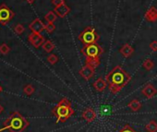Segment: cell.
Returning a JSON list of instances; mask_svg holds the SVG:
<instances>
[{"label": "cell", "instance_id": "cell-1", "mask_svg": "<svg viewBox=\"0 0 157 132\" xmlns=\"http://www.w3.org/2000/svg\"><path fill=\"white\" fill-rule=\"evenodd\" d=\"M130 80V75L122 69L121 66L115 67L105 77L109 91L113 94L118 93L124 87L128 84Z\"/></svg>", "mask_w": 157, "mask_h": 132}, {"label": "cell", "instance_id": "cell-2", "mask_svg": "<svg viewBox=\"0 0 157 132\" xmlns=\"http://www.w3.org/2000/svg\"><path fill=\"white\" fill-rule=\"evenodd\" d=\"M75 113L74 109L72 108L71 103L68 99L63 98L57 105L52 110V114L56 116V123H64L68 118H70L71 115H73Z\"/></svg>", "mask_w": 157, "mask_h": 132}, {"label": "cell", "instance_id": "cell-3", "mask_svg": "<svg viewBox=\"0 0 157 132\" xmlns=\"http://www.w3.org/2000/svg\"><path fill=\"white\" fill-rule=\"evenodd\" d=\"M28 126V121L19 113H14L4 124L5 128L11 132H22Z\"/></svg>", "mask_w": 157, "mask_h": 132}, {"label": "cell", "instance_id": "cell-4", "mask_svg": "<svg viewBox=\"0 0 157 132\" xmlns=\"http://www.w3.org/2000/svg\"><path fill=\"white\" fill-rule=\"evenodd\" d=\"M78 40H80L84 45H87V44L97 43V41L99 40V36L96 33L94 28L87 27L81 32L80 35H78Z\"/></svg>", "mask_w": 157, "mask_h": 132}, {"label": "cell", "instance_id": "cell-5", "mask_svg": "<svg viewBox=\"0 0 157 132\" xmlns=\"http://www.w3.org/2000/svg\"><path fill=\"white\" fill-rule=\"evenodd\" d=\"M82 53L87 57H100V55L104 53V49L97 43H92L84 45L82 49Z\"/></svg>", "mask_w": 157, "mask_h": 132}, {"label": "cell", "instance_id": "cell-6", "mask_svg": "<svg viewBox=\"0 0 157 132\" xmlns=\"http://www.w3.org/2000/svg\"><path fill=\"white\" fill-rule=\"evenodd\" d=\"M13 17H14V13L10 8H8L6 5L0 6V23L5 25L10 20H12Z\"/></svg>", "mask_w": 157, "mask_h": 132}, {"label": "cell", "instance_id": "cell-7", "mask_svg": "<svg viewBox=\"0 0 157 132\" xmlns=\"http://www.w3.org/2000/svg\"><path fill=\"white\" fill-rule=\"evenodd\" d=\"M28 40H29V42L31 43V44H32L34 48H39V47L42 46V45L44 44V43L45 42L44 36L41 35V33H34V32H32V33L29 35Z\"/></svg>", "mask_w": 157, "mask_h": 132}, {"label": "cell", "instance_id": "cell-8", "mask_svg": "<svg viewBox=\"0 0 157 132\" xmlns=\"http://www.w3.org/2000/svg\"><path fill=\"white\" fill-rule=\"evenodd\" d=\"M94 73H95V69L91 67V66L85 64L84 67H82L80 71H78V74H80L85 81H90L94 76Z\"/></svg>", "mask_w": 157, "mask_h": 132}, {"label": "cell", "instance_id": "cell-9", "mask_svg": "<svg viewBox=\"0 0 157 132\" xmlns=\"http://www.w3.org/2000/svg\"><path fill=\"white\" fill-rule=\"evenodd\" d=\"M29 28L32 31V32L41 33L43 31L45 30V25L40 19H35L34 21H33V22H31V24L29 25Z\"/></svg>", "mask_w": 157, "mask_h": 132}, {"label": "cell", "instance_id": "cell-10", "mask_svg": "<svg viewBox=\"0 0 157 132\" xmlns=\"http://www.w3.org/2000/svg\"><path fill=\"white\" fill-rule=\"evenodd\" d=\"M96 112L94 111V108L92 107H89V108H86L82 111V117L87 122V123H92L93 121L95 120L96 118Z\"/></svg>", "mask_w": 157, "mask_h": 132}, {"label": "cell", "instance_id": "cell-11", "mask_svg": "<svg viewBox=\"0 0 157 132\" xmlns=\"http://www.w3.org/2000/svg\"><path fill=\"white\" fill-rule=\"evenodd\" d=\"M141 93H142L145 97H147L148 99H151V98H153V97L156 95L157 90H156V88H155L152 84L148 83L147 85H145V86L142 88Z\"/></svg>", "mask_w": 157, "mask_h": 132}, {"label": "cell", "instance_id": "cell-12", "mask_svg": "<svg viewBox=\"0 0 157 132\" xmlns=\"http://www.w3.org/2000/svg\"><path fill=\"white\" fill-rule=\"evenodd\" d=\"M55 13L60 17V18H65L69 12H70V8L68 6H67L66 4H63L61 6H58V7H56L55 8Z\"/></svg>", "mask_w": 157, "mask_h": 132}, {"label": "cell", "instance_id": "cell-13", "mask_svg": "<svg viewBox=\"0 0 157 132\" xmlns=\"http://www.w3.org/2000/svg\"><path fill=\"white\" fill-rule=\"evenodd\" d=\"M145 20L149 22H155L157 21V9L151 7L145 13Z\"/></svg>", "mask_w": 157, "mask_h": 132}, {"label": "cell", "instance_id": "cell-14", "mask_svg": "<svg viewBox=\"0 0 157 132\" xmlns=\"http://www.w3.org/2000/svg\"><path fill=\"white\" fill-rule=\"evenodd\" d=\"M94 88L95 89L96 92H104L105 89H106V86H107V82L105 80H104L103 78H99L98 80H96L94 82Z\"/></svg>", "mask_w": 157, "mask_h": 132}, {"label": "cell", "instance_id": "cell-15", "mask_svg": "<svg viewBox=\"0 0 157 132\" xmlns=\"http://www.w3.org/2000/svg\"><path fill=\"white\" fill-rule=\"evenodd\" d=\"M119 52H120V54H121L124 57L127 58V57H129V56L132 55V54L134 53V48H133L130 44L125 43V44H123V46L120 48Z\"/></svg>", "mask_w": 157, "mask_h": 132}, {"label": "cell", "instance_id": "cell-16", "mask_svg": "<svg viewBox=\"0 0 157 132\" xmlns=\"http://www.w3.org/2000/svg\"><path fill=\"white\" fill-rule=\"evenodd\" d=\"M131 111H133V112H137V111H139L140 108H141V106H142V104H141V103L138 100V99H134V100H132V101H130L128 104V105H127Z\"/></svg>", "mask_w": 157, "mask_h": 132}, {"label": "cell", "instance_id": "cell-17", "mask_svg": "<svg viewBox=\"0 0 157 132\" xmlns=\"http://www.w3.org/2000/svg\"><path fill=\"white\" fill-rule=\"evenodd\" d=\"M85 63L87 65L91 66V67L96 69L97 67H99L101 61H100V57H87Z\"/></svg>", "mask_w": 157, "mask_h": 132}, {"label": "cell", "instance_id": "cell-18", "mask_svg": "<svg viewBox=\"0 0 157 132\" xmlns=\"http://www.w3.org/2000/svg\"><path fill=\"white\" fill-rule=\"evenodd\" d=\"M145 130L147 132H156L157 131V123L154 120H151L145 126Z\"/></svg>", "mask_w": 157, "mask_h": 132}, {"label": "cell", "instance_id": "cell-19", "mask_svg": "<svg viewBox=\"0 0 157 132\" xmlns=\"http://www.w3.org/2000/svg\"><path fill=\"white\" fill-rule=\"evenodd\" d=\"M57 15L55 13V11H49L45 16H44V20L47 21V23H54L56 21Z\"/></svg>", "mask_w": 157, "mask_h": 132}, {"label": "cell", "instance_id": "cell-20", "mask_svg": "<svg viewBox=\"0 0 157 132\" xmlns=\"http://www.w3.org/2000/svg\"><path fill=\"white\" fill-rule=\"evenodd\" d=\"M42 46H43V49H44L45 52H47V53H50V52H52V51L55 49V44H54V43H53L52 41H50V40L45 41Z\"/></svg>", "mask_w": 157, "mask_h": 132}, {"label": "cell", "instance_id": "cell-21", "mask_svg": "<svg viewBox=\"0 0 157 132\" xmlns=\"http://www.w3.org/2000/svg\"><path fill=\"white\" fill-rule=\"evenodd\" d=\"M142 67H143L146 70H148V71L151 70L153 69V67H154L153 61H152L151 59H146V60L143 62V64H142Z\"/></svg>", "mask_w": 157, "mask_h": 132}, {"label": "cell", "instance_id": "cell-22", "mask_svg": "<svg viewBox=\"0 0 157 132\" xmlns=\"http://www.w3.org/2000/svg\"><path fill=\"white\" fill-rule=\"evenodd\" d=\"M23 92H24V93L27 94V95H32V94L34 92V87H33V85H31V84H28V85H26V86L24 87Z\"/></svg>", "mask_w": 157, "mask_h": 132}, {"label": "cell", "instance_id": "cell-23", "mask_svg": "<svg viewBox=\"0 0 157 132\" xmlns=\"http://www.w3.org/2000/svg\"><path fill=\"white\" fill-rule=\"evenodd\" d=\"M47 61H48L51 65H55V64L57 63L58 57H57V55H56L55 54H52V55H50L47 56Z\"/></svg>", "mask_w": 157, "mask_h": 132}, {"label": "cell", "instance_id": "cell-24", "mask_svg": "<svg viewBox=\"0 0 157 132\" xmlns=\"http://www.w3.org/2000/svg\"><path fill=\"white\" fill-rule=\"evenodd\" d=\"M10 51V48L7 43H2L0 45V53L2 55H7Z\"/></svg>", "mask_w": 157, "mask_h": 132}, {"label": "cell", "instance_id": "cell-25", "mask_svg": "<svg viewBox=\"0 0 157 132\" xmlns=\"http://www.w3.org/2000/svg\"><path fill=\"white\" fill-rule=\"evenodd\" d=\"M118 132H137V131H135L134 130V128H132L129 125H125Z\"/></svg>", "mask_w": 157, "mask_h": 132}, {"label": "cell", "instance_id": "cell-26", "mask_svg": "<svg viewBox=\"0 0 157 132\" xmlns=\"http://www.w3.org/2000/svg\"><path fill=\"white\" fill-rule=\"evenodd\" d=\"M24 27H23V25L22 24H17L16 26H15V28H14V31H15V32L17 33V34H21L23 32H24Z\"/></svg>", "mask_w": 157, "mask_h": 132}, {"label": "cell", "instance_id": "cell-27", "mask_svg": "<svg viewBox=\"0 0 157 132\" xmlns=\"http://www.w3.org/2000/svg\"><path fill=\"white\" fill-rule=\"evenodd\" d=\"M55 30H56V27H55L54 23H47V24L45 25V31H46L48 33H52Z\"/></svg>", "mask_w": 157, "mask_h": 132}, {"label": "cell", "instance_id": "cell-28", "mask_svg": "<svg viewBox=\"0 0 157 132\" xmlns=\"http://www.w3.org/2000/svg\"><path fill=\"white\" fill-rule=\"evenodd\" d=\"M52 4L55 7H58V6H61L63 4H65V1H64V0H52Z\"/></svg>", "mask_w": 157, "mask_h": 132}, {"label": "cell", "instance_id": "cell-29", "mask_svg": "<svg viewBox=\"0 0 157 132\" xmlns=\"http://www.w3.org/2000/svg\"><path fill=\"white\" fill-rule=\"evenodd\" d=\"M150 48H151L152 51L156 52V51H157V42H156V41L151 42V43H150Z\"/></svg>", "mask_w": 157, "mask_h": 132}, {"label": "cell", "instance_id": "cell-30", "mask_svg": "<svg viewBox=\"0 0 157 132\" xmlns=\"http://www.w3.org/2000/svg\"><path fill=\"white\" fill-rule=\"evenodd\" d=\"M26 1L29 3V4H33L34 3V1H35V0H26Z\"/></svg>", "mask_w": 157, "mask_h": 132}, {"label": "cell", "instance_id": "cell-31", "mask_svg": "<svg viewBox=\"0 0 157 132\" xmlns=\"http://www.w3.org/2000/svg\"><path fill=\"white\" fill-rule=\"evenodd\" d=\"M2 111H3V107L1 106V104H0V114L2 113Z\"/></svg>", "mask_w": 157, "mask_h": 132}, {"label": "cell", "instance_id": "cell-32", "mask_svg": "<svg viewBox=\"0 0 157 132\" xmlns=\"http://www.w3.org/2000/svg\"><path fill=\"white\" fill-rule=\"evenodd\" d=\"M2 92V87L0 86V92Z\"/></svg>", "mask_w": 157, "mask_h": 132}]
</instances>
